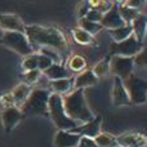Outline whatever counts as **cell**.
<instances>
[{
    "label": "cell",
    "instance_id": "8992f818",
    "mask_svg": "<svg viewBox=\"0 0 147 147\" xmlns=\"http://www.w3.org/2000/svg\"><path fill=\"white\" fill-rule=\"evenodd\" d=\"M3 44L7 48L14 51L20 56L25 57L27 54L34 53V49L28 41L25 32H18V31H5L3 32V36L0 39Z\"/></svg>",
    "mask_w": 147,
    "mask_h": 147
},
{
    "label": "cell",
    "instance_id": "ac0fdd59",
    "mask_svg": "<svg viewBox=\"0 0 147 147\" xmlns=\"http://www.w3.org/2000/svg\"><path fill=\"white\" fill-rule=\"evenodd\" d=\"M130 25H132L133 35L136 36V39L141 43H143L146 40L147 35V16L143 13H140Z\"/></svg>",
    "mask_w": 147,
    "mask_h": 147
},
{
    "label": "cell",
    "instance_id": "ab89813d",
    "mask_svg": "<svg viewBox=\"0 0 147 147\" xmlns=\"http://www.w3.org/2000/svg\"><path fill=\"white\" fill-rule=\"evenodd\" d=\"M1 36H3V31L0 30V39H1Z\"/></svg>",
    "mask_w": 147,
    "mask_h": 147
},
{
    "label": "cell",
    "instance_id": "44dd1931",
    "mask_svg": "<svg viewBox=\"0 0 147 147\" xmlns=\"http://www.w3.org/2000/svg\"><path fill=\"white\" fill-rule=\"evenodd\" d=\"M109 31V35L111 36V39L114 41H123L125 39H128L129 36L133 35V30H132V25L129 23H125V25L120 26L117 28H112V30H107Z\"/></svg>",
    "mask_w": 147,
    "mask_h": 147
},
{
    "label": "cell",
    "instance_id": "b9f144b4",
    "mask_svg": "<svg viewBox=\"0 0 147 147\" xmlns=\"http://www.w3.org/2000/svg\"><path fill=\"white\" fill-rule=\"evenodd\" d=\"M146 40H147V35H146Z\"/></svg>",
    "mask_w": 147,
    "mask_h": 147
},
{
    "label": "cell",
    "instance_id": "9a60e30c",
    "mask_svg": "<svg viewBox=\"0 0 147 147\" xmlns=\"http://www.w3.org/2000/svg\"><path fill=\"white\" fill-rule=\"evenodd\" d=\"M80 134L74 130H57L53 138L54 147H76L80 141Z\"/></svg>",
    "mask_w": 147,
    "mask_h": 147
},
{
    "label": "cell",
    "instance_id": "d4e9b609",
    "mask_svg": "<svg viewBox=\"0 0 147 147\" xmlns=\"http://www.w3.org/2000/svg\"><path fill=\"white\" fill-rule=\"evenodd\" d=\"M71 35H72L74 40H75L78 44H80V45H89V44H92L94 40L93 36L89 35L86 31H84L83 28H80V27L72 28Z\"/></svg>",
    "mask_w": 147,
    "mask_h": 147
},
{
    "label": "cell",
    "instance_id": "ba28073f",
    "mask_svg": "<svg viewBox=\"0 0 147 147\" xmlns=\"http://www.w3.org/2000/svg\"><path fill=\"white\" fill-rule=\"evenodd\" d=\"M134 57H123V56H111L110 57V72L114 76L125 79L134 71Z\"/></svg>",
    "mask_w": 147,
    "mask_h": 147
},
{
    "label": "cell",
    "instance_id": "e0dca14e",
    "mask_svg": "<svg viewBox=\"0 0 147 147\" xmlns=\"http://www.w3.org/2000/svg\"><path fill=\"white\" fill-rule=\"evenodd\" d=\"M49 86H51L52 93H57L63 97L74 90V76L58 79V80H51L49 81Z\"/></svg>",
    "mask_w": 147,
    "mask_h": 147
},
{
    "label": "cell",
    "instance_id": "8d00e7d4",
    "mask_svg": "<svg viewBox=\"0 0 147 147\" xmlns=\"http://www.w3.org/2000/svg\"><path fill=\"white\" fill-rule=\"evenodd\" d=\"M76 147H98L96 145V142H94L93 138H89V137H84V136H81L80 137V141H79L78 146Z\"/></svg>",
    "mask_w": 147,
    "mask_h": 147
},
{
    "label": "cell",
    "instance_id": "ffe728a7",
    "mask_svg": "<svg viewBox=\"0 0 147 147\" xmlns=\"http://www.w3.org/2000/svg\"><path fill=\"white\" fill-rule=\"evenodd\" d=\"M43 75L51 80H58V79H65V78H71L72 72H70V70L67 69L65 65H58V63H53L51 67L43 71Z\"/></svg>",
    "mask_w": 147,
    "mask_h": 147
},
{
    "label": "cell",
    "instance_id": "603a6c76",
    "mask_svg": "<svg viewBox=\"0 0 147 147\" xmlns=\"http://www.w3.org/2000/svg\"><path fill=\"white\" fill-rule=\"evenodd\" d=\"M93 140L98 147H116L117 146L116 136L109 132H101Z\"/></svg>",
    "mask_w": 147,
    "mask_h": 147
},
{
    "label": "cell",
    "instance_id": "83f0119b",
    "mask_svg": "<svg viewBox=\"0 0 147 147\" xmlns=\"http://www.w3.org/2000/svg\"><path fill=\"white\" fill-rule=\"evenodd\" d=\"M119 13H120V16H121L123 21H124L125 23H129L130 25V23L134 21V18L137 17L141 12L137 9H133V8L127 7V5H124V4H120L119 5Z\"/></svg>",
    "mask_w": 147,
    "mask_h": 147
},
{
    "label": "cell",
    "instance_id": "8fae6325",
    "mask_svg": "<svg viewBox=\"0 0 147 147\" xmlns=\"http://www.w3.org/2000/svg\"><path fill=\"white\" fill-rule=\"evenodd\" d=\"M117 146L121 147H146L147 136L141 132H124L116 136Z\"/></svg>",
    "mask_w": 147,
    "mask_h": 147
},
{
    "label": "cell",
    "instance_id": "4fadbf2b",
    "mask_svg": "<svg viewBox=\"0 0 147 147\" xmlns=\"http://www.w3.org/2000/svg\"><path fill=\"white\" fill-rule=\"evenodd\" d=\"M103 28L107 30H112V28H117L120 26L125 25V22L123 21L121 16L119 13V4H112V7L110 8V10H107L103 16L102 20L99 22Z\"/></svg>",
    "mask_w": 147,
    "mask_h": 147
},
{
    "label": "cell",
    "instance_id": "f546056e",
    "mask_svg": "<svg viewBox=\"0 0 147 147\" xmlns=\"http://www.w3.org/2000/svg\"><path fill=\"white\" fill-rule=\"evenodd\" d=\"M90 7V9H96L98 12H101L102 14L110 10V8L112 7V3L110 0H86Z\"/></svg>",
    "mask_w": 147,
    "mask_h": 147
},
{
    "label": "cell",
    "instance_id": "74e56055",
    "mask_svg": "<svg viewBox=\"0 0 147 147\" xmlns=\"http://www.w3.org/2000/svg\"><path fill=\"white\" fill-rule=\"evenodd\" d=\"M89 9H90V7H89L88 1L84 0V1L81 3V4L79 5V8H78V17L79 18H84L86 16V13H88Z\"/></svg>",
    "mask_w": 147,
    "mask_h": 147
},
{
    "label": "cell",
    "instance_id": "1f68e13d",
    "mask_svg": "<svg viewBox=\"0 0 147 147\" xmlns=\"http://www.w3.org/2000/svg\"><path fill=\"white\" fill-rule=\"evenodd\" d=\"M134 65L138 69L147 71V44L142 47L141 52L134 57Z\"/></svg>",
    "mask_w": 147,
    "mask_h": 147
},
{
    "label": "cell",
    "instance_id": "e575fe53",
    "mask_svg": "<svg viewBox=\"0 0 147 147\" xmlns=\"http://www.w3.org/2000/svg\"><path fill=\"white\" fill-rule=\"evenodd\" d=\"M123 4L129 7V8H133V9L141 10L147 4V0H124Z\"/></svg>",
    "mask_w": 147,
    "mask_h": 147
},
{
    "label": "cell",
    "instance_id": "2e32d148",
    "mask_svg": "<svg viewBox=\"0 0 147 147\" xmlns=\"http://www.w3.org/2000/svg\"><path fill=\"white\" fill-rule=\"evenodd\" d=\"M99 79L93 74L92 69H85L84 71L76 74L74 76V89H84L94 86Z\"/></svg>",
    "mask_w": 147,
    "mask_h": 147
},
{
    "label": "cell",
    "instance_id": "4316f807",
    "mask_svg": "<svg viewBox=\"0 0 147 147\" xmlns=\"http://www.w3.org/2000/svg\"><path fill=\"white\" fill-rule=\"evenodd\" d=\"M92 71L98 79L105 78L110 72V57H105L98 63H96L93 66V69H92Z\"/></svg>",
    "mask_w": 147,
    "mask_h": 147
},
{
    "label": "cell",
    "instance_id": "cb8c5ba5",
    "mask_svg": "<svg viewBox=\"0 0 147 147\" xmlns=\"http://www.w3.org/2000/svg\"><path fill=\"white\" fill-rule=\"evenodd\" d=\"M78 27L83 28L84 31H86V32L92 36L97 35L98 32H101V31L103 30V27H102V25L99 22H93V21H89V20H86V18H79Z\"/></svg>",
    "mask_w": 147,
    "mask_h": 147
},
{
    "label": "cell",
    "instance_id": "d6a6232c",
    "mask_svg": "<svg viewBox=\"0 0 147 147\" xmlns=\"http://www.w3.org/2000/svg\"><path fill=\"white\" fill-rule=\"evenodd\" d=\"M38 54H39V57H38V69L43 72V71H45L48 67H51L52 65H53V62H52L47 56L39 53V52H38Z\"/></svg>",
    "mask_w": 147,
    "mask_h": 147
},
{
    "label": "cell",
    "instance_id": "7bdbcfd3",
    "mask_svg": "<svg viewBox=\"0 0 147 147\" xmlns=\"http://www.w3.org/2000/svg\"><path fill=\"white\" fill-rule=\"evenodd\" d=\"M146 147H147V146H146Z\"/></svg>",
    "mask_w": 147,
    "mask_h": 147
},
{
    "label": "cell",
    "instance_id": "7402d4cb",
    "mask_svg": "<svg viewBox=\"0 0 147 147\" xmlns=\"http://www.w3.org/2000/svg\"><path fill=\"white\" fill-rule=\"evenodd\" d=\"M66 65H67L66 67L70 70V72H72V74H79V72L84 71V70L86 69V66H88L86 59L84 58L83 56H79V54L72 56L71 58L66 62Z\"/></svg>",
    "mask_w": 147,
    "mask_h": 147
},
{
    "label": "cell",
    "instance_id": "d6986e66",
    "mask_svg": "<svg viewBox=\"0 0 147 147\" xmlns=\"http://www.w3.org/2000/svg\"><path fill=\"white\" fill-rule=\"evenodd\" d=\"M32 86L28 85V84L26 83H20L17 84V85L13 88V90L10 92L13 96V99H14V105L17 107H21L23 103L26 102V99L28 98V96H30V93L32 92Z\"/></svg>",
    "mask_w": 147,
    "mask_h": 147
},
{
    "label": "cell",
    "instance_id": "277c9868",
    "mask_svg": "<svg viewBox=\"0 0 147 147\" xmlns=\"http://www.w3.org/2000/svg\"><path fill=\"white\" fill-rule=\"evenodd\" d=\"M52 92L44 88H35L30 93L26 102L20 107L23 116L48 117V101Z\"/></svg>",
    "mask_w": 147,
    "mask_h": 147
},
{
    "label": "cell",
    "instance_id": "60d3db41",
    "mask_svg": "<svg viewBox=\"0 0 147 147\" xmlns=\"http://www.w3.org/2000/svg\"><path fill=\"white\" fill-rule=\"evenodd\" d=\"M116 147H121V146H116Z\"/></svg>",
    "mask_w": 147,
    "mask_h": 147
},
{
    "label": "cell",
    "instance_id": "4dcf8cb0",
    "mask_svg": "<svg viewBox=\"0 0 147 147\" xmlns=\"http://www.w3.org/2000/svg\"><path fill=\"white\" fill-rule=\"evenodd\" d=\"M41 76H43V72H41L39 69L25 71L23 72V83H26V84L32 86L34 84H36L39 80H40Z\"/></svg>",
    "mask_w": 147,
    "mask_h": 147
},
{
    "label": "cell",
    "instance_id": "d590c367",
    "mask_svg": "<svg viewBox=\"0 0 147 147\" xmlns=\"http://www.w3.org/2000/svg\"><path fill=\"white\" fill-rule=\"evenodd\" d=\"M102 16H103V14H102L101 12H98V10L89 9L88 13H86V16L84 18H86V20H89V21H93V22H101Z\"/></svg>",
    "mask_w": 147,
    "mask_h": 147
},
{
    "label": "cell",
    "instance_id": "f35d334b",
    "mask_svg": "<svg viewBox=\"0 0 147 147\" xmlns=\"http://www.w3.org/2000/svg\"><path fill=\"white\" fill-rule=\"evenodd\" d=\"M123 3H124V0H115V4H123Z\"/></svg>",
    "mask_w": 147,
    "mask_h": 147
},
{
    "label": "cell",
    "instance_id": "7c38bea8",
    "mask_svg": "<svg viewBox=\"0 0 147 147\" xmlns=\"http://www.w3.org/2000/svg\"><path fill=\"white\" fill-rule=\"evenodd\" d=\"M26 25L21 20L20 16L14 13H3L0 14V30L3 32L5 31H18V32H25Z\"/></svg>",
    "mask_w": 147,
    "mask_h": 147
},
{
    "label": "cell",
    "instance_id": "3957f363",
    "mask_svg": "<svg viewBox=\"0 0 147 147\" xmlns=\"http://www.w3.org/2000/svg\"><path fill=\"white\" fill-rule=\"evenodd\" d=\"M48 117H51L52 123L57 128V130H74L75 128H78L80 125L78 121L72 120L66 114L62 96H59L57 93H51V96H49Z\"/></svg>",
    "mask_w": 147,
    "mask_h": 147
},
{
    "label": "cell",
    "instance_id": "7a4b0ae2",
    "mask_svg": "<svg viewBox=\"0 0 147 147\" xmlns=\"http://www.w3.org/2000/svg\"><path fill=\"white\" fill-rule=\"evenodd\" d=\"M62 99H63V107L66 114L79 124L90 121L96 116L89 107L84 89H74L69 94L62 97Z\"/></svg>",
    "mask_w": 147,
    "mask_h": 147
},
{
    "label": "cell",
    "instance_id": "f1b7e54d",
    "mask_svg": "<svg viewBox=\"0 0 147 147\" xmlns=\"http://www.w3.org/2000/svg\"><path fill=\"white\" fill-rule=\"evenodd\" d=\"M38 57H39L38 53H31L23 57L22 63H21L23 71H30V70L38 69Z\"/></svg>",
    "mask_w": 147,
    "mask_h": 147
},
{
    "label": "cell",
    "instance_id": "9c48e42d",
    "mask_svg": "<svg viewBox=\"0 0 147 147\" xmlns=\"http://www.w3.org/2000/svg\"><path fill=\"white\" fill-rule=\"evenodd\" d=\"M111 99H112V105L115 107H125L132 105L128 90L125 88L124 80L117 78V76H114V79H112Z\"/></svg>",
    "mask_w": 147,
    "mask_h": 147
},
{
    "label": "cell",
    "instance_id": "52a82bcc",
    "mask_svg": "<svg viewBox=\"0 0 147 147\" xmlns=\"http://www.w3.org/2000/svg\"><path fill=\"white\" fill-rule=\"evenodd\" d=\"M143 43L138 41L134 35L129 36L123 41H114L110 45L111 56H123V57H136L141 52Z\"/></svg>",
    "mask_w": 147,
    "mask_h": 147
},
{
    "label": "cell",
    "instance_id": "6da1fadb",
    "mask_svg": "<svg viewBox=\"0 0 147 147\" xmlns=\"http://www.w3.org/2000/svg\"><path fill=\"white\" fill-rule=\"evenodd\" d=\"M25 34L34 48H48L57 49L59 53L69 52V41L65 34L59 28L53 26L30 25L25 27Z\"/></svg>",
    "mask_w": 147,
    "mask_h": 147
},
{
    "label": "cell",
    "instance_id": "5b68a950",
    "mask_svg": "<svg viewBox=\"0 0 147 147\" xmlns=\"http://www.w3.org/2000/svg\"><path fill=\"white\" fill-rule=\"evenodd\" d=\"M132 105L147 103V75L133 71L124 80Z\"/></svg>",
    "mask_w": 147,
    "mask_h": 147
},
{
    "label": "cell",
    "instance_id": "836d02e7",
    "mask_svg": "<svg viewBox=\"0 0 147 147\" xmlns=\"http://www.w3.org/2000/svg\"><path fill=\"white\" fill-rule=\"evenodd\" d=\"M0 105L3 106V109H8V107L16 106L12 93H4V94H1V96H0Z\"/></svg>",
    "mask_w": 147,
    "mask_h": 147
},
{
    "label": "cell",
    "instance_id": "30bf717a",
    "mask_svg": "<svg viewBox=\"0 0 147 147\" xmlns=\"http://www.w3.org/2000/svg\"><path fill=\"white\" fill-rule=\"evenodd\" d=\"M0 116H1V124L4 127V130L7 133H10L21 123L23 114L20 107L13 106V107H8V109H3Z\"/></svg>",
    "mask_w": 147,
    "mask_h": 147
},
{
    "label": "cell",
    "instance_id": "5bb4252c",
    "mask_svg": "<svg viewBox=\"0 0 147 147\" xmlns=\"http://www.w3.org/2000/svg\"><path fill=\"white\" fill-rule=\"evenodd\" d=\"M102 123H103L102 116H94V119H92L90 121L80 124L78 128H75L74 132L84 137L94 138L102 132Z\"/></svg>",
    "mask_w": 147,
    "mask_h": 147
},
{
    "label": "cell",
    "instance_id": "484cf974",
    "mask_svg": "<svg viewBox=\"0 0 147 147\" xmlns=\"http://www.w3.org/2000/svg\"><path fill=\"white\" fill-rule=\"evenodd\" d=\"M39 53H41V54H44V56H47L52 62H53V63L65 65L63 56H62V53H59L57 49L48 48V47H43V48H39Z\"/></svg>",
    "mask_w": 147,
    "mask_h": 147
}]
</instances>
